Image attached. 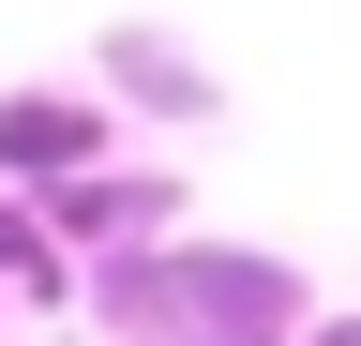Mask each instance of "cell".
Instances as JSON below:
<instances>
[{
	"label": "cell",
	"instance_id": "obj_2",
	"mask_svg": "<svg viewBox=\"0 0 361 346\" xmlns=\"http://www.w3.org/2000/svg\"><path fill=\"white\" fill-rule=\"evenodd\" d=\"M166 211H180V181H106V166H75V181L45 196V226L121 256V241H166Z\"/></svg>",
	"mask_w": 361,
	"mask_h": 346
},
{
	"label": "cell",
	"instance_id": "obj_3",
	"mask_svg": "<svg viewBox=\"0 0 361 346\" xmlns=\"http://www.w3.org/2000/svg\"><path fill=\"white\" fill-rule=\"evenodd\" d=\"M90 151H106L90 106H61V91H16V106H0V166H16V181H75Z\"/></svg>",
	"mask_w": 361,
	"mask_h": 346
},
{
	"label": "cell",
	"instance_id": "obj_5",
	"mask_svg": "<svg viewBox=\"0 0 361 346\" xmlns=\"http://www.w3.org/2000/svg\"><path fill=\"white\" fill-rule=\"evenodd\" d=\"M0 286L61 301V226H45V211H16V196H0Z\"/></svg>",
	"mask_w": 361,
	"mask_h": 346
},
{
	"label": "cell",
	"instance_id": "obj_4",
	"mask_svg": "<svg viewBox=\"0 0 361 346\" xmlns=\"http://www.w3.org/2000/svg\"><path fill=\"white\" fill-rule=\"evenodd\" d=\"M106 75H121V91H135V106H166V121H211V75H196V61H180V46H166V30H106Z\"/></svg>",
	"mask_w": 361,
	"mask_h": 346
},
{
	"label": "cell",
	"instance_id": "obj_6",
	"mask_svg": "<svg viewBox=\"0 0 361 346\" xmlns=\"http://www.w3.org/2000/svg\"><path fill=\"white\" fill-rule=\"evenodd\" d=\"M316 346H361V316H331V331H316Z\"/></svg>",
	"mask_w": 361,
	"mask_h": 346
},
{
	"label": "cell",
	"instance_id": "obj_1",
	"mask_svg": "<svg viewBox=\"0 0 361 346\" xmlns=\"http://www.w3.org/2000/svg\"><path fill=\"white\" fill-rule=\"evenodd\" d=\"M90 301L121 346H286V316H301V286L271 256H121Z\"/></svg>",
	"mask_w": 361,
	"mask_h": 346
}]
</instances>
